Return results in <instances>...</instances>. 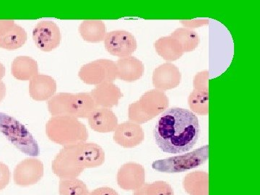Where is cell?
<instances>
[{
  "instance_id": "cell-23",
  "label": "cell",
  "mask_w": 260,
  "mask_h": 195,
  "mask_svg": "<svg viewBox=\"0 0 260 195\" xmlns=\"http://www.w3.org/2000/svg\"><path fill=\"white\" fill-rule=\"evenodd\" d=\"M27 38L28 36L25 29L15 24L9 32L0 37V48L7 50L18 49L25 44Z\"/></svg>"
},
{
  "instance_id": "cell-2",
  "label": "cell",
  "mask_w": 260,
  "mask_h": 195,
  "mask_svg": "<svg viewBox=\"0 0 260 195\" xmlns=\"http://www.w3.org/2000/svg\"><path fill=\"white\" fill-rule=\"evenodd\" d=\"M105 161V153L94 143L67 145L56 155L51 164L53 172L61 179L79 177L85 169L101 167Z\"/></svg>"
},
{
  "instance_id": "cell-33",
  "label": "cell",
  "mask_w": 260,
  "mask_h": 195,
  "mask_svg": "<svg viewBox=\"0 0 260 195\" xmlns=\"http://www.w3.org/2000/svg\"><path fill=\"white\" fill-rule=\"evenodd\" d=\"M6 95V85L3 81L0 82V103L3 102Z\"/></svg>"
},
{
  "instance_id": "cell-20",
  "label": "cell",
  "mask_w": 260,
  "mask_h": 195,
  "mask_svg": "<svg viewBox=\"0 0 260 195\" xmlns=\"http://www.w3.org/2000/svg\"><path fill=\"white\" fill-rule=\"evenodd\" d=\"M12 74L19 80H30L39 74L37 61L30 56H20L12 64Z\"/></svg>"
},
{
  "instance_id": "cell-4",
  "label": "cell",
  "mask_w": 260,
  "mask_h": 195,
  "mask_svg": "<svg viewBox=\"0 0 260 195\" xmlns=\"http://www.w3.org/2000/svg\"><path fill=\"white\" fill-rule=\"evenodd\" d=\"M97 108L93 98L87 93H59L48 102V109L52 116L88 118Z\"/></svg>"
},
{
  "instance_id": "cell-14",
  "label": "cell",
  "mask_w": 260,
  "mask_h": 195,
  "mask_svg": "<svg viewBox=\"0 0 260 195\" xmlns=\"http://www.w3.org/2000/svg\"><path fill=\"white\" fill-rule=\"evenodd\" d=\"M153 85L156 90H172L179 86L181 75L179 68L171 62H166L155 68L153 73Z\"/></svg>"
},
{
  "instance_id": "cell-13",
  "label": "cell",
  "mask_w": 260,
  "mask_h": 195,
  "mask_svg": "<svg viewBox=\"0 0 260 195\" xmlns=\"http://www.w3.org/2000/svg\"><path fill=\"white\" fill-rule=\"evenodd\" d=\"M145 133L140 124L133 121H125L118 124L114 131V140L125 148H133L143 143Z\"/></svg>"
},
{
  "instance_id": "cell-12",
  "label": "cell",
  "mask_w": 260,
  "mask_h": 195,
  "mask_svg": "<svg viewBox=\"0 0 260 195\" xmlns=\"http://www.w3.org/2000/svg\"><path fill=\"white\" fill-rule=\"evenodd\" d=\"M145 181L144 167L137 162H126L118 171V185L124 190H136L145 184Z\"/></svg>"
},
{
  "instance_id": "cell-3",
  "label": "cell",
  "mask_w": 260,
  "mask_h": 195,
  "mask_svg": "<svg viewBox=\"0 0 260 195\" xmlns=\"http://www.w3.org/2000/svg\"><path fill=\"white\" fill-rule=\"evenodd\" d=\"M46 133L49 140L62 146L83 143L88 139L86 126L73 116H52L46 125Z\"/></svg>"
},
{
  "instance_id": "cell-29",
  "label": "cell",
  "mask_w": 260,
  "mask_h": 195,
  "mask_svg": "<svg viewBox=\"0 0 260 195\" xmlns=\"http://www.w3.org/2000/svg\"><path fill=\"white\" fill-rule=\"evenodd\" d=\"M10 169L6 164L0 162V191L4 189L9 184L10 181Z\"/></svg>"
},
{
  "instance_id": "cell-1",
  "label": "cell",
  "mask_w": 260,
  "mask_h": 195,
  "mask_svg": "<svg viewBox=\"0 0 260 195\" xmlns=\"http://www.w3.org/2000/svg\"><path fill=\"white\" fill-rule=\"evenodd\" d=\"M200 124L194 113L172 108L162 113L155 124L153 136L164 153L179 154L191 150L200 136Z\"/></svg>"
},
{
  "instance_id": "cell-16",
  "label": "cell",
  "mask_w": 260,
  "mask_h": 195,
  "mask_svg": "<svg viewBox=\"0 0 260 195\" xmlns=\"http://www.w3.org/2000/svg\"><path fill=\"white\" fill-rule=\"evenodd\" d=\"M56 91V82L49 75L38 74L30 80L29 93L37 102H44L54 96Z\"/></svg>"
},
{
  "instance_id": "cell-25",
  "label": "cell",
  "mask_w": 260,
  "mask_h": 195,
  "mask_svg": "<svg viewBox=\"0 0 260 195\" xmlns=\"http://www.w3.org/2000/svg\"><path fill=\"white\" fill-rule=\"evenodd\" d=\"M188 104L191 112L199 115H208L209 113V92L194 90L189 95Z\"/></svg>"
},
{
  "instance_id": "cell-10",
  "label": "cell",
  "mask_w": 260,
  "mask_h": 195,
  "mask_svg": "<svg viewBox=\"0 0 260 195\" xmlns=\"http://www.w3.org/2000/svg\"><path fill=\"white\" fill-rule=\"evenodd\" d=\"M32 39L39 49L49 52L60 44V29L54 22L42 20L37 23L32 30Z\"/></svg>"
},
{
  "instance_id": "cell-34",
  "label": "cell",
  "mask_w": 260,
  "mask_h": 195,
  "mask_svg": "<svg viewBox=\"0 0 260 195\" xmlns=\"http://www.w3.org/2000/svg\"><path fill=\"white\" fill-rule=\"evenodd\" d=\"M5 75V68L4 65L2 64L0 62V82H1V80L4 78Z\"/></svg>"
},
{
  "instance_id": "cell-9",
  "label": "cell",
  "mask_w": 260,
  "mask_h": 195,
  "mask_svg": "<svg viewBox=\"0 0 260 195\" xmlns=\"http://www.w3.org/2000/svg\"><path fill=\"white\" fill-rule=\"evenodd\" d=\"M104 46L109 54L123 58L131 56L136 51L138 43L131 32L118 30L107 32Z\"/></svg>"
},
{
  "instance_id": "cell-6",
  "label": "cell",
  "mask_w": 260,
  "mask_h": 195,
  "mask_svg": "<svg viewBox=\"0 0 260 195\" xmlns=\"http://www.w3.org/2000/svg\"><path fill=\"white\" fill-rule=\"evenodd\" d=\"M0 133L22 153L34 157L40 154L37 140L28 129L15 118L4 113H0Z\"/></svg>"
},
{
  "instance_id": "cell-17",
  "label": "cell",
  "mask_w": 260,
  "mask_h": 195,
  "mask_svg": "<svg viewBox=\"0 0 260 195\" xmlns=\"http://www.w3.org/2000/svg\"><path fill=\"white\" fill-rule=\"evenodd\" d=\"M88 123L90 128L97 133H111L117 127L118 118L110 109L98 107L88 116Z\"/></svg>"
},
{
  "instance_id": "cell-8",
  "label": "cell",
  "mask_w": 260,
  "mask_h": 195,
  "mask_svg": "<svg viewBox=\"0 0 260 195\" xmlns=\"http://www.w3.org/2000/svg\"><path fill=\"white\" fill-rule=\"evenodd\" d=\"M78 75L80 79L88 85L113 83L118 79L117 68L116 62L110 59H97L83 65Z\"/></svg>"
},
{
  "instance_id": "cell-5",
  "label": "cell",
  "mask_w": 260,
  "mask_h": 195,
  "mask_svg": "<svg viewBox=\"0 0 260 195\" xmlns=\"http://www.w3.org/2000/svg\"><path fill=\"white\" fill-rule=\"evenodd\" d=\"M169 107V98L161 90H151L143 94L139 101L133 103L128 109L130 121L138 124H145Z\"/></svg>"
},
{
  "instance_id": "cell-28",
  "label": "cell",
  "mask_w": 260,
  "mask_h": 195,
  "mask_svg": "<svg viewBox=\"0 0 260 195\" xmlns=\"http://www.w3.org/2000/svg\"><path fill=\"white\" fill-rule=\"evenodd\" d=\"M209 73L208 70L200 72L195 75L194 78V90H200V91L209 92Z\"/></svg>"
},
{
  "instance_id": "cell-22",
  "label": "cell",
  "mask_w": 260,
  "mask_h": 195,
  "mask_svg": "<svg viewBox=\"0 0 260 195\" xmlns=\"http://www.w3.org/2000/svg\"><path fill=\"white\" fill-rule=\"evenodd\" d=\"M80 36L85 42L98 43L103 42L107 35V28L102 20H87L80 24Z\"/></svg>"
},
{
  "instance_id": "cell-32",
  "label": "cell",
  "mask_w": 260,
  "mask_h": 195,
  "mask_svg": "<svg viewBox=\"0 0 260 195\" xmlns=\"http://www.w3.org/2000/svg\"><path fill=\"white\" fill-rule=\"evenodd\" d=\"M88 195H119L117 191L114 190L112 188L104 186V187L98 188L94 189Z\"/></svg>"
},
{
  "instance_id": "cell-19",
  "label": "cell",
  "mask_w": 260,
  "mask_h": 195,
  "mask_svg": "<svg viewBox=\"0 0 260 195\" xmlns=\"http://www.w3.org/2000/svg\"><path fill=\"white\" fill-rule=\"evenodd\" d=\"M183 186L189 195H209V175L200 171L189 173L183 180Z\"/></svg>"
},
{
  "instance_id": "cell-7",
  "label": "cell",
  "mask_w": 260,
  "mask_h": 195,
  "mask_svg": "<svg viewBox=\"0 0 260 195\" xmlns=\"http://www.w3.org/2000/svg\"><path fill=\"white\" fill-rule=\"evenodd\" d=\"M209 158V145H205L194 151L154 161L152 168L157 172L176 174L191 170L205 164Z\"/></svg>"
},
{
  "instance_id": "cell-31",
  "label": "cell",
  "mask_w": 260,
  "mask_h": 195,
  "mask_svg": "<svg viewBox=\"0 0 260 195\" xmlns=\"http://www.w3.org/2000/svg\"><path fill=\"white\" fill-rule=\"evenodd\" d=\"M14 20H0V37H3L10 31L15 25Z\"/></svg>"
},
{
  "instance_id": "cell-27",
  "label": "cell",
  "mask_w": 260,
  "mask_h": 195,
  "mask_svg": "<svg viewBox=\"0 0 260 195\" xmlns=\"http://www.w3.org/2000/svg\"><path fill=\"white\" fill-rule=\"evenodd\" d=\"M59 195H88V186L80 179H61L59 184Z\"/></svg>"
},
{
  "instance_id": "cell-24",
  "label": "cell",
  "mask_w": 260,
  "mask_h": 195,
  "mask_svg": "<svg viewBox=\"0 0 260 195\" xmlns=\"http://www.w3.org/2000/svg\"><path fill=\"white\" fill-rule=\"evenodd\" d=\"M171 37L179 42L184 53L194 51L200 44V37L198 32L189 28L176 29L171 34Z\"/></svg>"
},
{
  "instance_id": "cell-26",
  "label": "cell",
  "mask_w": 260,
  "mask_h": 195,
  "mask_svg": "<svg viewBox=\"0 0 260 195\" xmlns=\"http://www.w3.org/2000/svg\"><path fill=\"white\" fill-rule=\"evenodd\" d=\"M133 195H174L172 186L164 181H156L143 184L134 191Z\"/></svg>"
},
{
  "instance_id": "cell-11",
  "label": "cell",
  "mask_w": 260,
  "mask_h": 195,
  "mask_svg": "<svg viewBox=\"0 0 260 195\" xmlns=\"http://www.w3.org/2000/svg\"><path fill=\"white\" fill-rule=\"evenodd\" d=\"M44 164L39 159L26 158L15 167L13 179L17 185L29 186L37 184L44 177Z\"/></svg>"
},
{
  "instance_id": "cell-30",
  "label": "cell",
  "mask_w": 260,
  "mask_h": 195,
  "mask_svg": "<svg viewBox=\"0 0 260 195\" xmlns=\"http://www.w3.org/2000/svg\"><path fill=\"white\" fill-rule=\"evenodd\" d=\"M181 23L186 28H197L209 23L208 20H181Z\"/></svg>"
},
{
  "instance_id": "cell-18",
  "label": "cell",
  "mask_w": 260,
  "mask_h": 195,
  "mask_svg": "<svg viewBox=\"0 0 260 195\" xmlns=\"http://www.w3.org/2000/svg\"><path fill=\"white\" fill-rule=\"evenodd\" d=\"M118 79L135 82L142 78L145 72L143 63L133 56L120 58L116 63Z\"/></svg>"
},
{
  "instance_id": "cell-15",
  "label": "cell",
  "mask_w": 260,
  "mask_h": 195,
  "mask_svg": "<svg viewBox=\"0 0 260 195\" xmlns=\"http://www.w3.org/2000/svg\"><path fill=\"white\" fill-rule=\"evenodd\" d=\"M98 107L110 109L119 104L123 97L120 88L113 83H104L96 85L90 93Z\"/></svg>"
},
{
  "instance_id": "cell-21",
  "label": "cell",
  "mask_w": 260,
  "mask_h": 195,
  "mask_svg": "<svg viewBox=\"0 0 260 195\" xmlns=\"http://www.w3.org/2000/svg\"><path fill=\"white\" fill-rule=\"evenodd\" d=\"M154 47L159 55L168 61L177 60L184 54L180 44L171 36L160 38L155 42Z\"/></svg>"
}]
</instances>
